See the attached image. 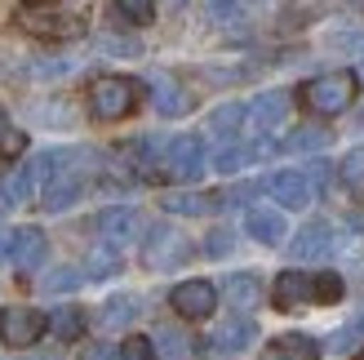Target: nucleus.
Here are the masks:
<instances>
[{
	"label": "nucleus",
	"mask_w": 364,
	"mask_h": 360,
	"mask_svg": "<svg viewBox=\"0 0 364 360\" xmlns=\"http://www.w3.org/2000/svg\"><path fill=\"white\" fill-rule=\"evenodd\" d=\"M249 160H258V152H253V147H235V142H227V147L213 156V169L218 174H240Z\"/></svg>",
	"instance_id": "bb28decb"
},
{
	"label": "nucleus",
	"mask_w": 364,
	"mask_h": 360,
	"mask_svg": "<svg viewBox=\"0 0 364 360\" xmlns=\"http://www.w3.org/2000/svg\"><path fill=\"white\" fill-rule=\"evenodd\" d=\"M338 183L347 187L351 196H360V201H364V142H360V147H351L347 156L338 160Z\"/></svg>",
	"instance_id": "412c9836"
},
{
	"label": "nucleus",
	"mask_w": 364,
	"mask_h": 360,
	"mask_svg": "<svg viewBox=\"0 0 364 360\" xmlns=\"http://www.w3.org/2000/svg\"><path fill=\"white\" fill-rule=\"evenodd\" d=\"M329 129H320V125H306V129L298 134H289L284 138V152H320V147H329Z\"/></svg>",
	"instance_id": "a878e982"
},
{
	"label": "nucleus",
	"mask_w": 364,
	"mask_h": 360,
	"mask_svg": "<svg viewBox=\"0 0 364 360\" xmlns=\"http://www.w3.org/2000/svg\"><path fill=\"white\" fill-rule=\"evenodd\" d=\"M205 165H209L205 142L196 134H178V138H169L165 156H160V178H169V183H196L205 174Z\"/></svg>",
	"instance_id": "20e7f679"
},
{
	"label": "nucleus",
	"mask_w": 364,
	"mask_h": 360,
	"mask_svg": "<svg viewBox=\"0 0 364 360\" xmlns=\"http://www.w3.org/2000/svg\"><path fill=\"white\" fill-rule=\"evenodd\" d=\"M49 258V236L41 227H18L9 236V263L18 272H36V267H45Z\"/></svg>",
	"instance_id": "9b49d317"
},
{
	"label": "nucleus",
	"mask_w": 364,
	"mask_h": 360,
	"mask_svg": "<svg viewBox=\"0 0 364 360\" xmlns=\"http://www.w3.org/2000/svg\"><path fill=\"white\" fill-rule=\"evenodd\" d=\"M191 258V240L182 236L178 227H151L147 240H142V263L151 267V272H173V267H182Z\"/></svg>",
	"instance_id": "39448f33"
},
{
	"label": "nucleus",
	"mask_w": 364,
	"mask_h": 360,
	"mask_svg": "<svg viewBox=\"0 0 364 360\" xmlns=\"http://www.w3.org/2000/svg\"><path fill=\"white\" fill-rule=\"evenodd\" d=\"M9 236L14 231H0V254H9Z\"/></svg>",
	"instance_id": "ea45409f"
},
{
	"label": "nucleus",
	"mask_w": 364,
	"mask_h": 360,
	"mask_svg": "<svg viewBox=\"0 0 364 360\" xmlns=\"http://www.w3.org/2000/svg\"><path fill=\"white\" fill-rule=\"evenodd\" d=\"M138 98H142V85L134 76H98L89 85V116L102 125H116L138 107Z\"/></svg>",
	"instance_id": "f257e3e1"
},
{
	"label": "nucleus",
	"mask_w": 364,
	"mask_h": 360,
	"mask_svg": "<svg viewBox=\"0 0 364 360\" xmlns=\"http://www.w3.org/2000/svg\"><path fill=\"white\" fill-rule=\"evenodd\" d=\"M49 334L58 338V343H80L85 338V307H53Z\"/></svg>",
	"instance_id": "aec40b11"
},
{
	"label": "nucleus",
	"mask_w": 364,
	"mask_h": 360,
	"mask_svg": "<svg viewBox=\"0 0 364 360\" xmlns=\"http://www.w3.org/2000/svg\"><path fill=\"white\" fill-rule=\"evenodd\" d=\"M218 205H227V196H165V209L169 213H187V218L213 213Z\"/></svg>",
	"instance_id": "5701e85b"
},
{
	"label": "nucleus",
	"mask_w": 364,
	"mask_h": 360,
	"mask_svg": "<svg viewBox=\"0 0 364 360\" xmlns=\"http://www.w3.org/2000/svg\"><path fill=\"white\" fill-rule=\"evenodd\" d=\"M347 285H342V272H316V307H333L342 302Z\"/></svg>",
	"instance_id": "cd10ccee"
},
{
	"label": "nucleus",
	"mask_w": 364,
	"mask_h": 360,
	"mask_svg": "<svg viewBox=\"0 0 364 360\" xmlns=\"http://www.w3.org/2000/svg\"><path fill=\"white\" fill-rule=\"evenodd\" d=\"M169 307H173L182 320H209L213 307H218V290H213L209 280H182V285H173Z\"/></svg>",
	"instance_id": "1a4fd4ad"
},
{
	"label": "nucleus",
	"mask_w": 364,
	"mask_h": 360,
	"mask_svg": "<svg viewBox=\"0 0 364 360\" xmlns=\"http://www.w3.org/2000/svg\"><path fill=\"white\" fill-rule=\"evenodd\" d=\"M209 18H223V23H231V18H235V23H240L245 9H240V5H227V0H213V5H209Z\"/></svg>",
	"instance_id": "58836bf2"
},
{
	"label": "nucleus",
	"mask_w": 364,
	"mask_h": 360,
	"mask_svg": "<svg viewBox=\"0 0 364 360\" xmlns=\"http://www.w3.org/2000/svg\"><path fill=\"white\" fill-rule=\"evenodd\" d=\"M302 102L306 112L316 116H342L355 98V71H320V76H311L302 89Z\"/></svg>",
	"instance_id": "f03ea898"
},
{
	"label": "nucleus",
	"mask_w": 364,
	"mask_h": 360,
	"mask_svg": "<svg viewBox=\"0 0 364 360\" xmlns=\"http://www.w3.org/2000/svg\"><path fill=\"white\" fill-rule=\"evenodd\" d=\"M76 285H85V272H76V267H58L53 276L41 280L45 294H63V290H76Z\"/></svg>",
	"instance_id": "2f4dec72"
},
{
	"label": "nucleus",
	"mask_w": 364,
	"mask_h": 360,
	"mask_svg": "<svg viewBox=\"0 0 364 360\" xmlns=\"http://www.w3.org/2000/svg\"><path fill=\"white\" fill-rule=\"evenodd\" d=\"M49 329V316L41 307H23V302H14V307L0 312V343L5 347H36Z\"/></svg>",
	"instance_id": "423d86ee"
},
{
	"label": "nucleus",
	"mask_w": 364,
	"mask_h": 360,
	"mask_svg": "<svg viewBox=\"0 0 364 360\" xmlns=\"http://www.w3.org/2000/svg\"><path fill=\"white\" fill-rule=\"evenodd\" d=\"M231 245H235L231 231H227V227H213V231H209V240H205V254H209V258H227V254H231Z\"/></svg>",
	"instance_id": "72a5a7b5"
},
{
	"label": "nucleus",
	"mask_w": 364,
	"mask_h": 360,
	"mask_svg": "<svg viewBox=\"0 0 364 360\" xmlns=\"http://www.w3.org/2000/svg\"><path fill=\"white\" fill-rule=\"evenodd\" d=\"M98 236H102V245L107 249H120V245H129L138 231H142V218H138V209H102L98 213Z\"/></svg>",
	"instance_id": "ddd939ff"
},
{
	"label": "nucleus",
	"mask_w": 364,
	"mask_h": 360,
	"mask_svg": "<svg viewBox=\"0 0 364 360\" xmlns=\"http://www.w3.org/2000/svg\"><path fill=\"white\" fill-rule=\"evenodd\" d=\"M76 160V156H71ZM80 191H85V174H80V165H67L58 178H53V183L41 191V205L49 209V213H58V209H71L80 201Z\"/></svg>",
	"instance_id": "4468645a"
},
{
	"label": "nucleus",
	"mask_w": 364,
	"mask_h": 360,
	"mask_svg": "<svg viewBox=\"0 0 364 360\" xmlns=\"http://www.w3.org/2000/svg\"><path fill=\"white\" fill-rule=\"evenodd\" d=\"M23 147H27V134L14 129V125L5 120V112H0V156L14 160V156H23Z\"/></svg>",
	"instance_id": "7c9ffc66"
},
{
	"label": "nucleus",
	"mask_w": 364,
	"mask_h": 360,
	"mask_svg": "<svg viewBox=\"0 0 364 360\" xmlns=\"http://www.w3.org/2000/svg\"><path fill=\"white\" fill-rule=\"evenodd\" d=\"M120 360H156V343L142 338V334H129L120 343Z\"/></svg>",
	"instance_id": "473e14b6"
},
{
	"label": "nucleus",
	"mask_w": 364,
	"mask_h": 360,
	"mask_svg": "<svg viewBox=\"0 0 364 360\" xmlns=\"http://www.w3.org/2000/svg\"><path fill=\"white\" fill-rule=\"evenodd\" d=\"M156 343H160V351H165V356H182V351H187V347H182L187 338L173 334V329H160V334H156Z\"/></svg>",
	"instance_id": "4c0bfd02"
},
{
	"label": "nucleus",
	"mask_w": 364,
	"mask_h": 360,
	"mask_svg": "<svg viewBox=\"0 0 364 360\" xmlns=\"http://www.w3.org/2000/svg\"><path fill=\"white\" fill-rule=\"evenodd\" d=\"M14 18L23 31L41 36V41H76V36H85V18L58 5H18Z\"/></svg>",
	"instance_id": "7ed1b4c3"
},
{
	"label": "nucleus",
	"mask_w": 364,
	"mask_h": 360,
	"mask_svg": "<svg viewBox=\"0 0 364 360\" xmlns=\"http://www.w3.org/2000/svg\"><path fill=\"white\" fill-rule=\"evenodd\" d=\"M98 49H102V53H129V58H138V53H142V45L129 41V36H102Z\"/></svg>",
	"instance_id": "f704fd0d"
},
{
	"label": "nucleus",
	"mask_w": 364,
	"mask_h": 360,
	"mask_svg": "<svg viewBox=\"0 0 364 360\" xmlns=\"http://www.w3.org/2000/svg\"><path fill=\"white\" fill-rule=\"evenodd\" d=\"M138 294H116V298H107L102 302V312H98V325L102 329H124V325H134L138 320Z\"/></svg>",
	"instance_id": "6ab92c4d"
},
{
	"label": "nucleus",
	"mask_w": 364,
	"mask_h": 360,
	"mask_svg": "<svg viewBox=\"0 0 364 360\" xmlns=\"http://www.w3.org/2000/svg\"><path fill=\"white\" fill-rule=\"evenodd\" d=\"M276 347H280L289 360H320V347H316V338H306V334H284Z\"/></svg>",
	"instance_id": "c756f323"
},
{
	"label": "nucleus",
	"mask_w": 364,
	"mask_h": 360,
	"mask_svg": "<svg viewBox=\"0 0 364 360\" xmlns=\"http://www.w3.org/2000/svg\"><path fill=\"white\" fill-rule=\"evenodd\" d=\"M0 191H5V205H23V201H31V196L41 191V187H36V174H31V165L14 169V174L5 178V187H0Z\"/></svg>",
	"instance_id": "b1692460"
},
{
	"label": "nucleus",
	"mask_w": 364,
	"mask_h": 360,
	"mask_svg": "<svg viewBox=\"0 0 364 360\" xmlns=\"http://www.w3.org/2000/svg\"><path fill=\"white\" fill-rule=\"evenodd\" d=\"M329 45L342 53H364V31H338V36H329Z\"/></svg>",
	"instance_id": "e433bc0d"
},
{
	"label": "nucleus",
	"mask_w": 364,
	"mask_h": 360,
	"mask_svg": "<svg viewBox=\"0 0 364 360\" xmlns=\"http://www.w3.org/2000/svg\"><path fill=\"white\" fill-rule=\"evenodd\" d=\"M200 343H205L200 347L205 356H240L249 343H258V325H253L249 316H231L227 325H218L209 338H200Z\"/></svg>",
	"instance_id": "6e6552de"
},
{
	"label": "nucleus",
	"mask_w": 364,
	"mask_h": 360,
	"mask_svg": "<svg viewBox=\"0 0 364 360\" xmlns=\"http://www.w3.org/2000/svg\"><path fill=\"white\" fill-rule=\"evenodd\" d=\"M360 334H364V320H355V325H347V329H338V334L329 338V347L342 356V351H351V347H355V338H360Z\"/></svg>",
	"instance_id": "c9c22d12"
},
{
	"label": "nucleus",
	"mask_w": 364,
	"mask_h": 360,
	"mask_svg": "<svg viewBox=\"0 0 364 360\" xmlns=\"http://www.w3.org/2000/svg\"><path fill=\"white\" fill-rule=\"evenodd\" d=\"M112 14L124 18L129 27H147V23H156V5H147V0H116Z\"/></svg>",
	"instance_id": "c85d7f7f"
},
{
	"label": "nucleus",
	"mask_w": 364,
	"mask_h": 360,
	"mask_svg": "<svg viewBox=\"0 0 364 360\" xmlns=\"http://www.w3.org/2000/svg\"><path fill=\"white\" fill-rule=\"evenodd\" d=\"M267 191H271V201H280V209H306V205L316 201V183L306 174H294V169L271 174L267 178Z\"/></svg>",
	"instance_id": "f8f14e48"
},
{
	"label": "nucleus",
	"mask_w": 364,
	"mask_h": 360,
	"mask_svg": "<svg viewBox=\"0 0 364 360\" xmlns=\"http://www.w3.org/2000/svg\"><path fill=\"white\" fill-rule=\"evenodd\" d=\"M151 102H156L160 116H187L191 112V94L173 76H156L151 80Z\"/></svg>",
	"instance_id": "f3484780"
},
{
	"label": "nucleus",
	"mask_w": 364,
	"mask_h": 360,
	"mask_svg": "<svg viewBox=\"0 0 364 360\" xmlns=\"http://www.w3.org/2000/svg\"><path fill=\"white\" fill-rule=\"evenodd\" d=\"M227 302L240 316H249L253 307H262V280L253 276V272H235L231 280H227Z\"/></svg>",
	"instance_id": "a211bd4d"
},
{
	"label": "nucleus",
	"mask_w": 364,
	"mask_h": 360,
	"mask_svg": "<svg viewBox=\"0 0 364 360\" xmlns=\"http://www.w3.org/2000/svg\"><path fill=\"white\" fill-rule=\"evenodd\" d=\"M245 120H249V107L245 102H223V107H213V112H209V129L231 138V134H240Z\"/></svg>",
	"instance_id": "4be33fe9"
},
{
	"label": "nucleus",
	"mask_w": 364,
	"mask_h": 360,
	"mask_svg": "<svg viewBox=\"0 0 364 360\" xmlns=\"http://www.w3.org/2000/svg\"><path fill=\"white\" fill-rule=\"evenodd\" d=\"M245 231L258 245H267V249H276V245H284V236H289V223H284V213L280 209H267V205H258V209H249L245 213Z\"/></svg>",
	"instance_id": "dca6fc26"
},
{
	"label": "nucleus",
	"mask_w": 364,
	"mask_h": 360,
	"mask_svg": "<svg viewBox=\"0 0 364 360\" xmlns=\"http://www.w3.org/2000/svg\"><path fill=\"white\" fill-rule=\"evenodd\" d=\"M271 307L276 312L316 307V272H280L276 280H271Z\"/></svg>",
	"instance_id": "0eeeda50"
},
{
	"label": "nucleus",
	"mask_w": 364,
	"mask_h": 360,
	"mask_svg": "<svg viewBox=\"0 0 364 360\" xmlns=\"http://www.w3.org/2000/svg\"><path fill=\"white\" fill-rule=\"evenodd\" d=\"M289 107H294V98H289V89H271V94H258L249 107V120H253V129H280V125L289 120Z\"/></svg>",
	"instance_id": "2eb2a0df"
},
{
	"label": "nucleus",
	"mask_w": 364,
	"mask_h": 360,
	"mask_svg": "<svg viewBox=\"0 0 364 360\" xmlns=\"http://www.w3.org/2000/svg\"><path fill=\"white\" fill-rule=\"evenodd\" d=\"M120 272V254L116 249H94V254L85 258V280H107V276H116Z\"/></svg>",
	"instance_id": "393cba45"
},
{
	"label": "nucleus",
	"mask_w": 364,
	"mask_h": 360,
	"mask_svg": "<svg viewBox=\"0 0 364 360\" xmlns=\"http://www.w3.org/2000/svg\"><path fill=\"white\" fill-rule=\"evenodd\" d=\"M262 360H289V356H284V351H280V347H271V351H267V356H262Z\"/></svg>",
	"instance_id": "a19ab883"
},
{
	"label": "nucleus",
	"mask_w": 364,
	"mask_h": 360,
	"mask_svg": "<svg viewBox=\"0 0 364 360\" xmlns=\"http://www.w3.org/2000/svg\"><path fill=\"white\" fill-rule=\"evenodd\" d=\"M333 245H338L333 223L311 218V223H306L294 240H289V254H294L298 263H320V258H329V254H333Z\"/></svg>",
	"instance_id": "9d476101"
}]
</instances>
